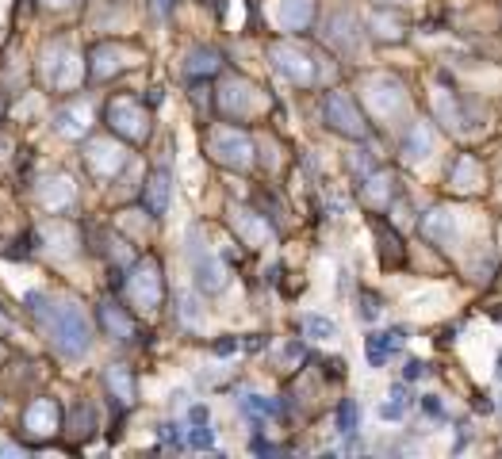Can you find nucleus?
Masks as SVG:
<instances>
[{"instance_id":"1","label":"nucleus","mask_w":502,"mask_h":459,"mask_svg":"<svg viewBox=\"0 0 502 459\" xmlns=\"http://www.w3.org/2000/svg\"><path fill=\"white\" fill-rule=\"evenodd\" d=\"M399 344H403V333H399V329H391V333H372L368 337V360L372 364H384Z\"/></svg>"},{"instance_id":"2","label":"nucleus","mask_w":502,"mask_h":459,"mask_svg":"<svg viewBox=\"0 0 502 459\" xmlns=\"http://www.w3.org/2000/svg\"><path fill=\"white\" fill-rule=\"evenodd\" d=\"M338 425H341V433H357V406H353V402H341Z\"/></svg>"},{"instance_id":"3","label":"nucleus","mask_w":502,"mask_h":459,"mask_svg":"<svg viewBox=\"0 0 502 459\" xmlns=\"http://www.w3.org/2000/svg\"><path fill=\"white\" fill-rule=\"evenodd\" d=\"M188 444H192V448H211V433H207V429H199V433H188Z\"/></svg>"},{"instance_id":"4","label":"nucleus","mask_w":502,"mask_h":459,"mask_svg":"<svg viewBox=\"0 0 502 459\" xmlns=\"http://www.w3.org/2000/svg\"><path fill=\"white\" fill-rule=\"evenodd\" d=\"M403 375H406V379H418V375H422V360H411V364L403 368Z\"/></svg>"},{"instance_id":"5","label":"nucleus","mask_w":502,"mask_h":459,"mask_svg":"<svg viewBox=\"0 0 502 459\" xmlns=\"http://www.w3.org/2000/svg\"><path fill=\"white\" fill-rule=\"evenodd\" d=\"M426 413H429V418H441V402H437V398H426Z\"/></svg>"},{"instance_id":"6","label":"nucleus","mask_w":502,"mask_h":459,"mask_svg":"<svg viewBox=\"0 0 502 459\" xmlns=\"http://www.w3.org/2000/svg\"><path fill=\"white\" fill-rule=\"evenodd\" d=\"M161 440H165V444H177V433H173V425H165V429H161Z\"/></svg>"},{"instance_id":"7","label":"nucleus","mask_w":502,"mask_h":459,"mask_svg":"<svg viewBox=\"0 0 502 459\" xmlns=\"http://www.w3.org/2000/svg\"><path fill=\"white\" fill-rule=\"evenodd\" d=\"M494 371H499V379H502V353H499V368H494Z\"/></svg>"}]
</instances>
